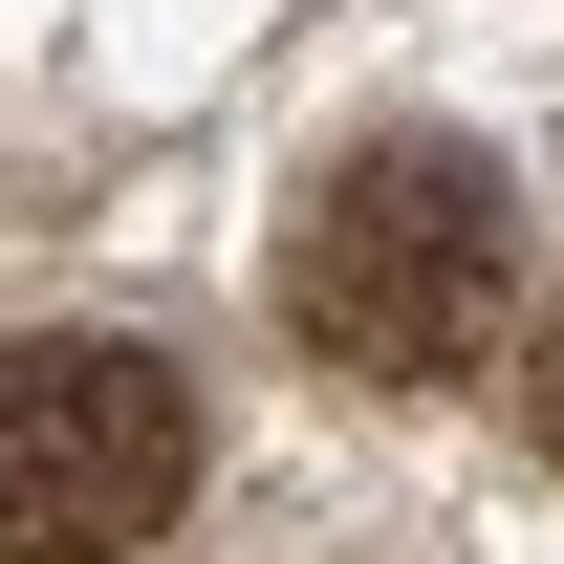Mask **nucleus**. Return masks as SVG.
Wrapping results in <instances>:
<instances>
[{
    "instance_id": "nucleus-2",
    "label": "nucleus",
    "mask_w": 564,
    "mask_h": 564,
    "mask_svg": "<svg viewBox=\"0 0 564 564\" xmlns=\"http://www.w3.org/2000/svg\"><path fill=\"white\" fill-rule=\"evenodd\" d=\"M196 499V369L131 326L0 348V564H131Z\"/></svg>"
},
{
    "instance_id": "nucleus-1",
    "label": "nucleus",
    "mask_w": 564,
    "mask_h": 564,
    "mask_svg": "<svg viewBox=\"0 0 564 564\" xmlns=\"http://www.w3.org/2000/svg\"><path fill=\"white\" fill-rule=\"evenodd\" d=\"M282 326H304L326 391H456V369H499V326H521V196L478 152H434V131L348 152L304 196V239H282Z\"/></svg>"
},
{
    "instance_id": "nucleus-3",
    "label": "nucleus",
    "mask_w": 564,
    "mask_h": 564,
    "mask_svg": "<svg viewBox=\"0 0 564 564\" xmlns=\"http://www.w3.org/2000/svg\"><path fill=\"white\" fill-rule=\"evenodd\" d=\"M521 456H543V478H564V304H543V326H521Z\"/></svg>"
}]
</instances>
